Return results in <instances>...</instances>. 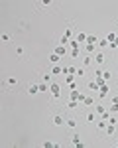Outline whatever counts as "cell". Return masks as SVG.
<instances>
[{"instance_id":"b9f144b4","label":"cell","mask_w":118,"mask_h":148,"mask_svg":"<svg viewBox=\"0 0 118 148\" xmlns=\"http://www.w3.org/2000/svg\"><path fill=\"white\" fill-rule=\"evenodd\" d=\"M114 24H116V26H118V18H116V22H114Z\"/></svg>"},{"instance_id":"8fae6325","label":"cell","mask_w":118,"mask_h":148,"mask_svg":"<svg viewBox=\"0 0 118 148\" xmlns=\"http://www.w3.org/2000/svg\"><path fill=\"white\" fill-rule=\"evenodd\" d=\"M69 132H71V130H69ZM69 140H71V144H75V146H85V144L81 142V134H79L77 130H73V132L69 134Z\"/></svg>"},{"instance_id":"7a4b0ae2","label":"cell","mask_w":118,"mask_h":148,"mask_svg":"<svg viewBox=\"0 0 118 148\" xmlns=\"http://www.w3.org/2000/svg\"><path fill=\"white\" fill-rule=\"evenodd\" d=\"M83 123L85 125H94L98 121V114L94 113V109H83Z\"/></svg>"},{"instance_id":"7402d4cb","label":"cell","mask_w":118,"mask_h":148,"mask_svg":"<svg viewBox=\"0 0 118 148\" xmlns=\"http://www.w3.org/2000/svg\"><path fill=\"white\" fill-rule=\"evenodd\" d=\"M87 36H89V34H85V32H79V34L75 36V40H77L81 46H85V44H87Z\"/></svg>"},{"instance_id":"7bdbcfd3","label":"cell","mask_w":118,"mask_h":148,"mask_svg":"<svg viewBox=\"0 0 118 148\" xmlns=\"http://www.w3.org/2000/svg\"><path fill=\"white\" fill-rule=\"evenodd\" d=\"M116 34H118V30H116Z\"/></svg>"},{"instance_id":"5bb4252c","label":"cell","mask_w":118,"mask_h":148,"mask_svg":"<svg viewBox=\"0 0 118 148\" xmlns=\"http://www.w3.org/2000/svg\"><path fill=\"white\" fill-rule=\"evenodd\" d=\"M98 49H96V46L94 44H85L83 46V53H87V56H94Z\"/></svg>"},{"instance_id":"ac0fdd59","label":"cell","mask_w":118,"mask_h":148,"mask_svg":"<svg viewBox=\"0 0 118 148\" xmlns=\"http://www.w3.org/2000/svg\"><path fill=\"white\" fill-rule=\"evenodd\" d=\"M108 46H110V42H108L106 38H100V40L96 42V49H98V51H102V49H104V47H108Z\"/></svg>"},{"instance_id":"4316f807","label":"cell","mask_w":118,"mask_h":148,"mask_svg":"<svg viewBox=\"0 0 118 148\" xmlns=\"http://www.w3.org/2000/svg\"><path fill=\"white\" fill-rule=\"evenodd\" d=\"M41 81H45V83H53V81H55V77L47 71V73H43V75H41Z\"/></svg>"},{"instance_id":"4dcf8cb0","label":"cell","mask_w":118,"mask_h":148,"mask_svg":"<svg viewBox=\"0 0 118 148\" xmlns=\"http://www.w3.org/2000/svg\"><path fill=\"white\" fill-rule=\"evenodd\" d=\"M2 42H4V44H10V42H12V36L10 34H2Z\"/></svg>"},{"instance_id":"1f68e13d","label":"cell","mask_w":118,"mask_h":148,"mask_svg":"<svg viewBox=\"0 0 118 148\" xmlns=\"http://www.w3.org/2000/svg\"><path fill=\"white\" fill-rule=\"evenodd\" d=\"M81 53H83V51H79V49H69V56L71 57H79Z\"/></svg>"},{"instance_id":"ffe728a7","label":"cell","mask_w":118,"mask_h":148,"mask_svg":"<svg viewBox=\"0 0 118 148\" xmlns=\"http://www.w3.org/2000/svg\"><path fill=\"white\" fill-rule=\"evenodd\" d=\"M47 59H49V63H51V65H55V63H59V61H61V56H57L55 51H51Z\"/></svg>"},{"instance_id":"9a60e30c","label":"cell","mask_w":118,"mask_h":148,"mask_svg":"<svg viewBox=\"0 0 118 148\" xmlns=\"http://www.w3.org/2000/svg\"><path fill=\"white\" fill-rule=\"evenodd\" d=\"M49 73H51L53 77H59V75H63V67H61L59 63H55V65H51V69H49Z\"/></svg>"},{"instance_id":"8992f818","label":"cell","mask_w":118,"mask_h":148,"mask_svg":"<svg viewBox=\"0 0 118 148\" xmlns=\"http://www.w3.org/2000/svg\"><path fill=\"white\" fill-rule=\"evenodd\" d=\"M79 125H81V121H79L77 116H73V114H69V116H67V121H65V126H67L69 130H77Z\"/></svg>"},{"instance_id":"5b68a950","label":"cell","mask_w":118,"mask_h":148,"mask_svg":"<svg viewBox=\"0 0 118 148\" xmlns=\"http://www.w3.org/2000/svg\"><path fill=\"white\" fill-rule=\"evenodd\" d=\"M14 56L18 57L20 61H28L30 53H28V49H26L24 46H16V47H14Z\"/></svg>"},{"instance_id":"ba28073f","label":"cell","mask_w":118,"mask_h":148,"mask_svg":"<svg viewBox=\"0 0 118 148\" xmlns=\"http://www.w3.org/2000/svg\"><path fill=\"white\" fill-rule=\"evenodd\" d=\"M4 87H10V93H16V87H18V79L14 75H8V79L4 81Z\"/></svg>"},{"instance_id":"4fadbf2b","label":"cell","mask_w":118,"mask_h":148,"mask_svg":"<svg viewBox=\"0 0 118 148\" xmlns=\"http://www.w3.org/2000/svg\"><path fill=\"white\" fill-rule=\"evenodd\" d=\"M37 93H39V85H37V81H32V83H28V95L35 97Z\"/></svg>"},{"instance_id":"74e56055","label":"cell","mask_w":118,"mask_h":148,"mask_svg":"<svg viewBox=\"0 0 118 148\" xmlns=\"http://www.w3.org/2000/svg\"><path fill=\"white\" fill-rule=\"evenodd\" d=\"M108 47H110L112 51H114V49H118V38H116V40H114V42H112V44H110Z\"/></svg>"},{"instance_id":"d6986e66","label":"cell","mask_w":118,"mask_h":148,"mask_svg":"<svg viewBox=\"0 0 118 148\" xmlns=\"http://www.w3.org/2000/svg\"><path fill=\"white\" fill-rule=\"evenodd\" d=\"M102 77H104V81L106 83H108V81H112V77H114V71H112V69H102Z\"/></svg>"},{"instance_id":"52a82bcc","label":"cell","mask_w":118,"mask_h":148,"mask_svg":"<svg viewBox=\"0 0 118 148\" xmlns=\"http://www.w3.org/2000/svg\"><path fill=\"white\" fill-rule=\"evenodd\" d=\"M81 107H83L81 101H75V99H67V101H65V109H67V111H79Z\"/></svg>"},{"instance_id":"cb8c5ba5","label":"cell","mask_w":118,"mask_h":148,"mask_svg":"<svg viewBox=\"0 0 118 148\" xmlns=\"http://www.w3.org/2000/svg\"><path fill=\"white\" fill-rule=\"evenodd\" d=\"M83 67H89L91 63H93V56H87V53H83Z\"/></svg>"},{"instance_id":"277c9868","label":"cell","mask_w":118,"mask_h":148,"mask_svg":"<svg viewBox=\"0 0 118 148\" xmlns=\"http://www.w3.org/2000/svg\"><path fill=\"white\" fill-rule=\"evenodd\" d=\"M93 61H94V65H96V67H104L106 61H108V57L104 56V51H96V53L93 56Z\"/></svg>"},{"instance_id":"83f0119b","label":"cell","mask_w":118,"mask_h":148,"mask_svg":"<svg viewBox=\"0 0 118 148\" xmlns=\"http://www.w3.org/2000/svg\"><path fill=\"white\" fill-rule=\"evenodd\" d=\"M87 87H89V89H91V91H93V93H98V89H100V85H98L96 81H91V83H89Z\"/></svg>"},{"instance_id":"ab89813d","label":"cell","mask_w":118,"mask_h":148,"mask_svg":"<svg viewBox=\"0 0 118 148\" xmlns=\"http://www.w3.org/2000/svg\"><path fill=\"white\" fill-rule=\"evenodd\" d=\"M43 146H47V148H51V146H57V142H43Z\"/></svg>"},{"instance_id":"e0dca14e","label":"cell","mask_w":118,"mask_h":148,"mask_svg":"<svg viewBox=\"0 0 118 148\" xmlns=\"http://www.w3.org/2000/svg\"><path fill=\"white\" fill-rule=\"evenodd\" d=\"M106 125H108V121H104V119H98V121H96V123H94V126H96V130H98V132H100V134H102V132H104Z\"/></svg>"},{"instance_id":"44dd1931","label":"cell","mask_w":118,"mask_h":148,"mask_svg":"<svg viewBox=\"0 0 118 148\" xmlns=\"http://www.w3.org/2000/svg\"><path fill=\"white\" fill-rule=\"evenodd\" d=\"M18 30H20V32L30 30V22H28V20H18Z\"/></svg>"},{"instance_id":"f35d334b","label":"cell","mask_w":118,"mask_h":148,"mask_svg":"<svg viewBox=\"0 0 118 148\" xmlns=\"http://www.w3.org/2000/svg\"><path fill=\"white\" fill-rule=\"evenodd\" d=\"M69 89H71V91H77V89H79V85H77V81H73V83H71V85H69Z\"/></svg>"},{"instance_id":"30bf717a","label":"cell","mask_w":118,"mask_h":148,"mask_svg":"<svg viewBox=\"0 0 118 148\" xmlns=\"http://www.w3.org/2000/svg\"><path fill=\"white\" fill-rule=\"evenodd\" d=\"M94 105H96L94 95H85V99H83V109H93Z\"/></svg>"},{"instance_id":"f1b7e54d","label":"cell","mask_w":118,"mask_h":148,"mask_svg":"<svg viewBox=\"0 0 118 148\" xmlns=\"http://www.w3.org/2000/svg\"><path fill=\"white\" fill-rule=\"evenodd\" d=\"M75 75H77V77H85V75H87V67H77V73H75Z\"/></svg>"},{"instance_id":"9c48e42d","label":"cell","mask_w":118,"mask_h":148,"mask_svg":"<svg viewBox=\"0 0 118 148\" xmlns=\"http://www.w3.org/2000/svg\"><path fill=\"white\" fill-rule=\"evenodd\" d=\"M118 134V125H106V128H104V136H108V138H114Z\"/></svg>"},{"instance_id":"8d00e7d4","label":"cell","mask_w":118,"mask_h":148,"mask_svg":"<svg viewBox=\"0 0 118 148\" xmlns=\"http://www.w3.org/2000/svg\"><path fill=\"white\" fill-rule=\"evenodd\" d=\"M110 105H118V95H110Z\"/></svg>"},{"instance_id":"7c38bea8","label":"cell","mask_w":118,"mask_h":148,"mask_svg":"<svg viewBox=\"0 0 118 148\" xmlns=\"http://www.w3.org/2000/svg\"><path fill=\"white\" fill-rule=\"evenodd\" d=\"M108 91H110V87H108V83H102V85H100V89H98V93H96V97H98V99L102 101V99H106V97L110 95Z\"/></svg>"},{"instance_id":"f546056e","label":"cell","mask_w":118,"mask_h":148,"mask_svg":"<svg viewBox=\"0 0 118 148\" xmlns=\"http://www.w3.org/2000/svg\"><path fill=\"white\" fill-rule=\"evenodd\" d=\"M96 42H98V38H96V36H93V34L87 36V44H96Z\"/></svg>"},{"instance_id":"60d3db41","label":"cell","mask_w":118,"mask_h":148,"mask_svg":"<svg viewBox=\"0 0 118 148\" xmlns=\"http://www.w3.org/2000/svg\"><path fill=\"white\" fill-rule=\"evenodd\" d=\"M114 146H118V140H116V142H114Z\"/></svg>"},{"instance_id":"e575fe53","label":"cell","mask_w":118,"mask_h":148,"mask_svg":"<svg viewBox=\"0 0 118 148\" xmlns=\"http://www.w3.org/2000/svg\"><path fill=\"white\" fill-rule=\"evenodd\" d=\"M100 119H104V121H108V119H110V111H108V107H106V111L102 114H100Z\"/></svg>"},{"instance_id":"836d02e7","label":"cell","mask_w":118,"mask_h":148,"mask_svg":"<svg viewBox=\"0 0 118 148\" xmlns=\"http://www.w3.org/2000/svg\"><path fill=\"white\" fill-rule=\"evenodd\" d=\"M75 77H77V75H65V83H67V85H71V83L75 81Z\"/></svg>"},{"instance_id":"3957f363","label":"cell","mask_w":118,"mask_h":148,"mask_svg":"<svg viewBox=\"0 0 118 148\" xmlns=\"http://www.w3.org/2000/svg\"><path fill=\"white\" fill-rule=\"evenodd\" d=\"M65 121H67V116L61 113V111H53L51 116H49V123L53 126H65Z\"/></svg>"},{"instance_id":"d590c367","label":"cell","mask_w":118,"mask_h":148,"mask_svg":"<svg viewBox=\"0 0 118 148\" xmlns=\"http://www.w3.org/2000/svg\"><path fill=\"white\" fill-rule=\"evenodd\" d=\"M108 123H110V125H118V119H116V114H110Z\"/></svg>"},{"instance_id":"6da1fadb","label":"cell","mask_w":118,"mask_h":148,"mask_svg":"<svg viewBox=\"0 0 118 148\" xmlns=\"http://www.w3.org/2000/svg\"><path fill=\"white\" fill-rule=\"evenodd\" d=\"M49 95H51V105H57L59 99H61V85L57 81H53L49 85Z\"/></svg>"},{"instance_id":"2e32d148","label":"cell","mask_w":118,"mask_h":148,"mask_svg":"<svg viewBox=\"0 0 118 148\" xmlns=\"http://www.w3.org/2000/svg\"><path fill=\"white\" fill-rule=\"evenodd\" d=\"M51 6H53V2H47V0L39 2V4H37V14H39V12H45V10H49Z\"/></svg>"},{"instance_id":"484cf974","label":"cell","mask_w":118,"mask_h":148,"mask_svg":"<svg viewBox=\"0 0 118 148\" xmlns=\"http://www.w3.org/2000/svg\"><path fill=\"white\" fill-rule=\"evenodd\" d=\"M55 53H57V56H65V53H67V47L55 44Z\"/></svg>"},{"instance_id":"d6a6232c","label":"cell","mask_w":118,"mask_h":148,"mask_svg":"<svg viewBox=\"0 0 118 148\" xmlns=\"http://www.w3.org/2000/svg\"><path fill=\"white\" fill-rule=\"evenodd\" d=\"M108 111H110V114H118V105H110Z\"/></svg>"},{"instance_id":"603a6c76","label":"cell","mask_w":118,"mask_h":148,"mask_svg":"<svg viewBox=\"0 0 118 148\" xmlns=\"http://www.w3.org/2000/svg\"><path fill=\"white\" fill-rule=\"evenodd\" d=\"M37 85H39V93H49V85H51V83H45V81H37Z\"/></svg>"},{"instance_id":"d4e9b609","label":"cell","mask_w":118,"mask_h":148,"mask_svg":"<svg viewBox=\"0 0 118 148\" xmlns=\"http://www.w3.org/2000/svg\"><path fill=\"white\" fill-rule=\"evenodd\" d=\"M93 109H94V113L98 114V116H100V114H102V113H104V111H106V107H104V105H102V103H98V105H94Z\"/></svg>"}]
</instances>
